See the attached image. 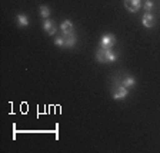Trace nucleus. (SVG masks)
<instances>
[{"label": "nucleus", "instance_id": "obj_11", "mask_svg": "<svg viewBox=\"0 0 160 153\" xmlns=\"http://www.w3.org/2000/svg\"><path fill=\"white\" fill-rule=\"evenodd\" d=\"M96 60L99 63H104V49L103 47H99L96 52Z\"/></svg>", "mask_w": 160, "mask_h": 153}, {"label": "nucleus", "instance_id": "obj_6", "mask_svg": "<svg viewBox=\"0 0 160 153\" xmlns=\"http://www.w3.org/2000/svg\"><path fill=\"white\" fill-rule=\"evenodd\" d=\"M60 32H62L63 34H72V33H74L73 23H72L70 20H64V22H62V24H60Z\"/></svg>", "mask_w": 160, "mask_h": 153}, {"label": "nucleus", "instance_id": "obj_5", "mask_svg": "<svg viewBox=\"0 0 160 153\" xmlns=\"http://www.w3.org/2000/svg\"><path fill=\"white\" fill-rule=\"evenodd\" d=\"M43 29L49 36H53V34H56V32H57V27H56V24H54V22L53 20H49V19H46L43 22Z\"/></svg>", "mask_w": 160, "mask_h": 153}, {"label": "nucleus", "instance_id": "obj_14", "mask_svg": "<svg viewBox=\"0 0 160 153\" xmlns=\"http://www.w3.org/2000/svg\"><path fill=\"white\" fill-rule=\"evenodd\" d=\"M54 44H56V46H59V47H66V46H64V37L63 36L56 37V39H54Z\"/></svg>", "mask_w": 160, "mask_h": 153}, {"label": "nucleus", "instance_id": "obj_9", "mask_svg": "<svg viewBox=\"0 0 160 153\" xmlns=\"http://www.w3.org/2000/svg\"><path fill=\"white\" fill-rule=\"evenodd\" d=\"M134 83H136V80H134V77L133 76H124L123 77V80H122V84H123L124 87H132V86H134Z\"/></svg>", "mask_w": 160, "mask_h": 153}, {"label": "nucleus", "instance_id": "obj_12", "mask_svg": "<svg viewBox=\"0 0 160 153\" xmlns=\"http://www.w3.org/2000/svg\"><path fill=\"white\" fill-rule=\"evenodd\" d=\"M39 13H40V16H42V17L47 19V17L50 16V9H49L47 6H44V4H43V6L39 7Z\"/></svg>", "mask_w": 160, "mask_h": 153}, {"label": "nucleus", "instance_id": "obj_3", "mask_svg": "<svg viewBox=\"0 0 160 153\" xmlns=\"http://www.w3.org/2000/svg\"><path fill=\"white\" fill-rule=\"evenodd\" d=\"M142 23H143L144 27H147V29H152V27H154V24H156V17L150 13V12H146V13L143 14Z\"/></svg>", "mask_w": 160, "mask_h": 153}, {"label": "nucleus", "instance_id": "obj_2", "mask_svg": "<svg viewBox=\"0 0 160 153\" xmlns=\"http://www.w3.org/2000/svg\"><path fill=\"white\" fill-rule=\"evenodd\" d=\"M114 43H116V37H114L113 34L107 33V34H104V36L100 39L99 46L103 47V49H113Z\"/></svg>", "mask_w": 160, "mask_h": 153}, {"label": "nucleus", "instance_id": "obj_4", "mask_svg": "<svg viewBox=\"0 0 160 153\" xmlns=\"http://www.w3.org/2000/svg\"><path fill=\"white\" fill-rule=\"evenodd\" d=\"M124 7L132 13H136L142 7V0H124Z\"/></svg>", "mask_w": 160, "mask_h": 153}, {"label": "nucleus", "instance_id": "obj_7", "mask_svg": "<svg viewBox=\"0 0 160 153\" xmlns=\"http://www.w3.org/2000/svg\"><path fill=\"white\" fill-rule=\"evenodd\" d=\"M117 60V54L112 49H104V63H113Z\"/></svg>", "mask_w": 160, "mask_h": 153}, {"label": "nucleus", "instance_id": "obj_1", "mask_svg": "<svg viewBox=\"0 0 160 153\" xmlns=\"http://www.w3.org/2000/svg\"><path fill=\"white\" fill-rule=\"evenodd\" d=\"M127 94H129V89L124 87L123 84H119V86L113 87V90H112V97L114 100H122L124 97H127Z\"/></svg>", "mask_w": 160, "mask_h": 153}, {"label": "nucleus", "instance_id": "obj_10", "mask_svg": "<svg viewBox=\"0 0 160 153\" xmlns=\"http://www.w3.org/2000/svg\"><path fill=\"white\" fill-rule=\"evenodd\" d=\"M17 23L20 27H27L29 26V19L24 14H17Z\"/></svg>", "mask_w": 160, "mask_h": 153}, {"label": "nucleus", "instance_id": "obj_13", "mask_svg": "<svg viewBox=\"0 0 160 153\" xmlns=\"http://www.w3.org/2000/svg\"><path fill=\"white\" fill-rule=\"evenodd\" d=\"M143 7H144V10H146V12H152V10H153V7H154V3L152 2V0H146Z\"/></svg>", "mask_w": 160, "mask_h": 153}, {"label": "nucleus", "instance_id": "obj_8", "mask_svg": "<svg viewBox=\"0 0 160 153\" xmlns=\"http://www.w3.org/2000/svg\"><path fill=\"white\" fill-rule=\"evenodd\" d=\"M63 37H64V46L66 47H73L76 44V36H74V33L63 34Z\"/></svg>", "mask_w": 160, "mask_h": 153}]
</instances>
